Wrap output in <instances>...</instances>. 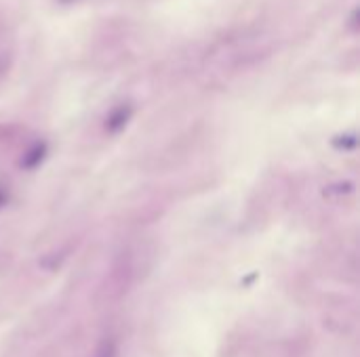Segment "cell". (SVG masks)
<instances>
[{
  "mask_svg": "<svg viewBox=\"0 0 360 357\" xmlns=\"http://www.w3.org/2000/svg\"><path fill=\"white\" fill-rule=\"evenodd\" d=\"M97 357H112V349H110V344H105V347L97 353Z\"/></svg>",
  "mask_w": 360,
  "mask_h": 357,
  "instance_id": "1",
  "label": "cell"
}]
</instances>
